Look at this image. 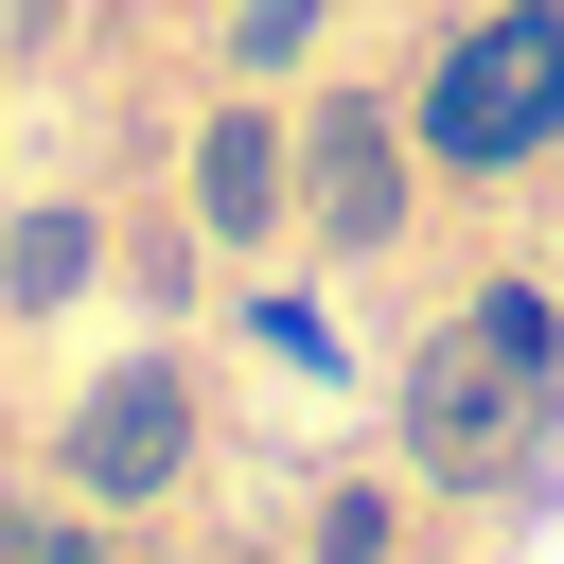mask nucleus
<instances>
[{"mask_svg": "<svg viewBox=\"0 0 564 564\" xmlns=\"http://www.w3.org/2000/svg\"><path fill=\"white\" fill-rule=\"evenodd\" d=\"M106 247H88V212H18V247H0V300H70Z\"/></svg>", "mask_w": 564, "mask_h": 564, "instance_id": "obj_6", "label": "nucleus"}, {"mask_svg": "<svg viewBox=\"0 0 564 564\" xmlns=\"http://www.w3.org/2000/svg\"><path fill=\"white\" fill-rule=\"evenodd\" d=\"M194 212H212V229H229V247H247V229H264V212H282V141H264V123H247V106H229V123H212V141H194Z\"/></svg>", "mask_w": 564, "mask_h": 564, "instance_id": "obj_5", "label": "nucleus"}, {"mask_svg": "<svg viewBox=\"0 0 564 564\" xmlns=\"http://www.w3.org/2000/svg\"><path fill=\"white\" fill-rule=\"evenodd\" d=\"M229 53H247V70H282V53H317V0H247V18H229Z\"/></svg>", "mask_w": 564, "mask_h": 564, "instance_id": "obj_8", "label": "nucleus"}, {"mask_svg": "<svg viewBox=\"0 0 564 564\" xmlns=\"http://www.w3.org/2000/svg\"><path fill=\"white\" fill-rule=\"evenodd\" d=\"M0 564H88V529H53V511H0Z\"/></svg>", "mask_w": 564, "mask_h": 564, "instance_id": "obj_9", "label": "nucleus"}, {"mask_svg": "<svg viewBox=\"0 0 564 564\" xmlns=\"http://www.w3.org/2000/svg\"><path fill=\"white\" fill-rule=\"evenodd\" d=\"M388 529H405V511H388L370 476H335V494H317V564H388Z\"/></svg>", "mask_w": 564, "mask_h": 564, "instance_id": "obj_7", "label": "nucleus"}, {"mask_svg": "<svg viewBox=\"0 0 564 564\" xmlns=\"http://www.w3.org/2000/svg\"><path fill=\"white\" fill-rule=\"evenodd\" d=\"M176 458H194V388H176V370H106L88 423H70V494H88V511H141Z\"/></svg>", "mask_w": 564, "mask_h": 564, "instance_id": "obj_3", "label": "nucleus"}, {"mask_svg": "<svg viewBox=\"0 0 564 564\" xmlns=\"http://www.w3.org/2000/svg\"><path fill=\"white\" fill-rule=\"evenodd\" d=\"M529 405H546V352H511L494 317H458V335L405 370V441H423V476H458V494L529 441Z\"/></svg>", "mask_w": 564, "mask_h": 564, "instance_id": "obj_2", "label": "nucleus"}, {"mask_svg": "<svg viewBox=\"0 0 564 564\" xmlns=\"http://www.w3.org/2000/svg\"><path fill=\"white\" fill-rule=\"evenodd\" d=\"M546 141H564V0H511V18H476V35L441 53V88H423V159L511 176V159H546Z\"/></svg>", "mask_w": 564, "mask_h": 564, "instance_id": "obj_1", "label": "nucleus"}, {"mask_svg": "<svg viewBox=\"0 0 564 564\" xmlns=\"http://www.w3.org/2000/svg\"><path fill=\"white\" fill-rule=\"evenodd\" d=\"M300 176H317V229H335V247H388V229H405V141H388L370 106H317V159H300Z\"/></svg>", "mask_w": 564, "mask_h": 564, "instance_id": "obj_4", "label": "nucleus"}]
</instances>
